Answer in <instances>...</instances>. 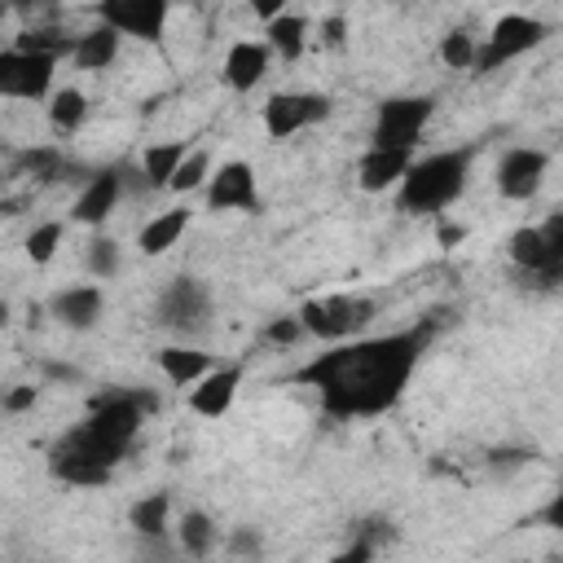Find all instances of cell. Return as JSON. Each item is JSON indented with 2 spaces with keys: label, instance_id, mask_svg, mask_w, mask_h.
Segmentation results:
<instances>
[{
  "label": "cell",
  "instance_id": "8fae6325",
  "mask_svg": "<svg viewBox=\"0 0 563 563\" xmlns=\"http://www.w3.org/2000/svg\"><path fill=\"white\" fill-rule=\"evenodd\" d=\"M330 110L334 106L321 92H273L268 106H264V132L273 141H286V136H295V132L330 119Z\"/></svg>",
  "mask_w": 563,
  "mask_h": 563
},
{
  "label": "cell",
  "instance_id": "74e56055",
  "mask_svg": "<svg viewBox=\"0 0 563 563\" xmlns=\"http://www.w3.org/2000/svg\"><path fill=\"white\" fill-rule=\"evenodd\" d=\"M229 554H233V559H242V554L255 559V554H260V532H255V528H238V532L229 537Z\"/></svg>",
  "mask_w": 563,
  "mask_h": 563
},
{
  "label": "cell",
  "instance_id": "b9f144b4",
  "mask_svg": "<svg viewBox=\"0 0 563 563\" xmlns=\"http://www.w3.org/2000/svg\"><path fill=\"white\" fill-rule=\"evenodd\" d=\"M462 233H466L462 224H440V242H444V246H453V242H462Z\"/></svg>",
  "mask_w": 563,
  "mask_h": 563
},
{
  "label": "cell",
  "instance_id": "603a6c76",
  "mask_svg": "<svg viewBox=\"0 0 563 563\" xmlns=\"http://www.w3.org/2000/svg\"><path fill=\"white\" fill-rule=\"evenodd\" d=\"M211 545H216V523H211V515H207V510H185V515L176 519V550H180L185 559H207Z\"/></svg>",
  "mask_w": 563,
  "mask_h": 563
},
{
  "label": "cell",
  "instance_id": "5b68a950",
  "mask_svg": "<svg viewBox=\"0 0 563 563\" xmlns=\"http://www.w3.org/2000/svg\"><path fill=\"white\" fill-rule=\"evenodd\" d=\"M510 264L537 286V290H554L563 277V216H545V224H523L510 233L506 242Z\"/></svg>",
  "mask_w": 563,
  "mask_h": 563
},
{
  "label": "cell",
  "instance_id": "1f68e13d",
  "mask_svg": "<svg viewBox=\"0 0 563 563\" xmlns=\"http://www.w3.org/2000/svg\"><path fill=\"white\" fill-rule=\"evenodd\" d=\"M88 273H92L97 282H110V277L119 273V242H114V238L97 233V238L88 242Z\"/></svg>",
  "mask_w": 563,
  "mask_h": 563
},
{
  "label": "cell",
  "instance_id": "7402d4cb",
  "mask_svg": "<svg viewBox=\"0 0 563 563\" xmlns=\"http://www.w3.org/2000/svg\"><path fill=\"white\" fill-rule=\"evenodd\" d=\"M185 154H189L185 141H158V145L141 150V176H145V185H150V189H167Z\"/></svg>",
  "mask_w": 563,
  "mask_h": 563
},
{
  "label": "cell",
  "instance_id": "6da1fadb",
  "mask_svg": "<svg viewBox=\"0 0 563 563\" xmlns=\"http://www.w3.org/2000/svg\"><path fill=\"white\" fill-rule=\"evenodd\" d=\"M427 343H431V321L396 334L334 343L330 352H317L308 365H299L290 378L312 387L321 413L334 422L378 418L405 396Z\"/></svg>",
  "mask_w": 563,
  "mask_h": 563
},
{
  "label": "cell",
  "instance_id": "ba28073f",
  "mask_svg": "<svg viewBox=\"0 0 563 563\" xmlns=\"http://www.w3.org/2000/svg\"><path fill=\"white\" fill-rule=\"evenodd\" d=\"M431 114H435V97H431V92L378 101L374 132H369V150H405V154H413V145H418L422 128L431 123Z\"/></svg>",
  "mask_w": 563,
  "mask_h": 563
},
{
  "label": "cell",
  "instance_id": "ffe728a7",
  "mask_svg": "<svg viewBox=\"0 0 563 563\" xmlns=\"http://www.w3.org/2000/svg\"><path fill=\"white\" fill-rule=\"evenodd\" d=\"M119 35L110 31V26H92V31H84V35H75V44H70V62L79 66V70H106L114 57H119Z\"/></svg>",
  "mask_w": 563,
  "mask_h": 563
},
{
  "label": "cell",
  "instance_id": "ee69618b",
  "mask_svg": "<svg viewBox=\"0 0 563 563\" xmlns=\"http://www.w3.org/2000/svg\"><path fill=\"white\" fill-rule=\"evenodd\" d=\"M4 321H9V303L0 299V325H4Z\"/></svg>",
  "mask_w": 563,
  "mask_h": 563
},
{
  "label": "cell",
  "instance_id": "8992f818",
  "mask_svg": "<svg viewBox=\"0 0 563 563\" xmlns=\"http://www.w3.org/2000/svg\"><path fill=\"white\" fill-rule=\"evenodd\" d=\"M295 317L303 334L325 339V343H347L378 317V303L369 295H321V299H308Z\"/></svg>",
  "mask_w": 563,
  "mask_h": 563
},
{
  "label": "cell",
  "instance_id": "cb8c5ba5",
  "mask_svg": "<svg viewBox=\"0 0 563 563\" xmlns=\"http://www.w3.org/2000/svg\"><path fill=\"white\" fill-rule=\"evenodd\" d=\"M158 369H163L176 387H185V383H198L202 374H211V369H216V361H211V352H194V347H163V352H158Z\"/></svg>",
  "mask_w": 563,
  "mask_h": 563
},
{
  "label": "cell",
  "instance_id": "ac0fdd59",
  "mask_svg": "<svg viewBox=\"0 0 563 563\" xmlns=\"http://www.w3.org/2000/svg\"><path fill=\"white\" fill-rule=\"evenodd\" d=\"M101 308H106L101 286H66V290H57V295L48 299V312H53L62 325H70V330H92L97 317H101Z\"/></svg>",
  "mask_w": 563,
  "mask_h": 563
},
{
  "label": "cell",
  "instance_id": "f35d334b",
  "mask_svg": "<svg viewBox=\"0 0 563 563\" xmlns=\"http://www.w3.org/2000/svg\"><path fill=\"white\" fill-rule=\"evenodd\" d=\"M330 563H374V545L352 537V545H343V550H339Z\"/></svg>",
  "mask_w": 563,
  "mask_h": 563
},
{
  "label": "cell",
  "instance_id": "9a60e30c",
  "mask_svg": "<svg viewBox=\"0 0 563 563\" xmlns=\"http://www.w3.org/2000/svg\"><path fill=\"white\" fill-rule=\"evenodd\" d=\"M119 194H123V167H101V172H92V176H88V185L79 189L75 207H70V220L92 224V229H97V224H106V216L114 211Z\"/></svg>",
  "mask_w": 563,
  "mask_h": 563
},
{
  "label": "cell",
  "instance_id": "7c38bea8",
  "mask_svg": "<svg viewBox=\"0 0 563 563\" xmlns=\"http://www.w3.org/2000/svg\"><path fill=\"white\" fill-rule=\"evenodd\" d=\"M167 13L172 9L163 0H101L97 4V22L101 26H110L119 40L123 35H136V40H150V44L163 40Z\"/></svg>",
  "mask_w": 563,
  "mask_h": 563
},
{
  "label": "cell",
  "instance_id": "4dcf8cb0",
  "mask_svg": "<svg viewBox=\"0 0 563 563\" xmlns=\"http://www.w3.org/2000/svg\"><path fill=\"white\" fill-rule=\"evenodd\" d=\"M18 163H22L35 180H57V176H66V158H62V150H53V145H35V150H26Z\"/></svg>",
  "mask_w": 563,
  "mask_h": 563
},
{
  "label": "cell",
  "instance_id": "44dd1931",
  "mask_svg": "<svg viewBox=\"0 0 563 563\" xmlns=\"http://www.w3.org/2000/svg\"><path fill=\"white\" fill-rule=\"evenodd\" d=\"M185 229H189V211H185V207L154 216V220H150V224H141V233H136V242H141V255H150V260L167 255V251L180 242V233H185Z\"/></svg>",
  "mask_w": 563,
  "mask_h": 563
},
{
  "label": "cell",
  "instance_id": "e0dca14e",
  "mask_svg": "<svg viewBox=\"0 0 563 563\" xmlns=\"http://www.w3.org/2000/svg\"><path fill=\"white\" fill-rule=\"evenodd\" d=\"M268 44L264 40H238L229 53H224V84L233 92H251L264 75H268Z\"/></svg>",
  "mask_w": 563,
  "mask_h": 563
},
{
  "label": "cell",
  "instance_id": "3957f363",
  "mask_svg": "<svg viewBox=\"0 0 563 563\" xmlns=\"http://www.w3.org/2000/svg\"><path fill=\"white\" fill-rule=\"evenodd\" d=\"M123 462L119 449H110L106 440H97L84 422L62 431L48 449V471L53 479L70 484V488H106L114 479V466Z\"/></svg>",
  "mask_w": 563,
  "mask_h": 563
},
{
  "label": "cell",
  "instance_id": "f546056e",
  "mask_svg": "<svg viewBox=\"0 0 563 563\" xmlns=\"http://www.w3.org/2000/svg\"><path fill=\"white\" fill-rule=\"evenodd\" d=\"M532 457H537V453H532V449H523V444H497V449H488V453H484V466H488V475L506 479V475L523 471Z\"/></svg>",
  "mask_w": 563,
  "mask_h": 563
},
{
  "label": "cell",
  "instance_id": "2e32d148",
  "mask_svg": "<svg viewBox=\"0 0 563 563\" xmlns=\"http://www.w3.org/2000/svg\"><path fill=\"white\" fill-rule=\"evenodd\" d=\"M238 383H242V365H216L211 374H202L189 391V409L202 413V418H220L229 413L233 396H238Z\"/></svg>",
  "mask_w": 563,
  "mask_h": 563
},
{
  "label": "cell",
  "instance_id": "83f0119b",
  "mask_svg": "<svg viewBox=\"0 0 563 563\" xmlns=\"http://www.w3.org/2000/svg\"><path fill=\"white\" fill-rule=\"evenodd\" d=\"M207 176H211V154H207V150H189V154L180 158V167H176V176H172V185H167V189L189 194V189H198Z\"/></svg>",
  "mask_w": 563,
  "mask_h": 563
},
{
  "label": "cell",
  "instance_id": "4316f807",
  "mask_svg": "<svg viewBox=\"0 0 563 563\" xmlns=\"http://www.w3.org/2000/svg\"><path fill=\"white\" fill-rule=\"evenodd\" d=\"M88 119V97L79 88H57L53 101H48V123L57 132H79Z\"/></svg>",
  "mask_w": 563,
  "mask_h": 563
},
{
  "label": "cell",
  "instance_id": "ab89813d",
  "mask_svg": "<svg viewBox=\"0 0 563 563\" xmlns=\"http://www.w3.org/2000/svg\"><path fill=\"white\" fill-rule=\"evenodd\" d=\"M343 31H347V22H343V18H339V13H334V18H325V22H321V40H325V44H330V48H339V44H343Z\"/></svg>",
  "mask_w": 563,
  "mask_h": 563
},
{
  "label": "cell",
  "instance_id": "7bdbcfd3",
  "mask_svg": "<svg viewBox=\"0 0 563 563\" xmlns=\"http://www.w3.org/2000/svg\"><path fill=\"white\" fill-rule=\"evenodd\" d=\"M44 374H48V378H79L75 365H44Z\"/></svg>",
  "mask_w": 563,
  "mask_h": 563
},
{
  "label": "cell",
  "instance_id": "f1b7e54d",
  "mask_svg": "<svg viewBox=\"0 0 563 563\" xmlns=\"http://www.w3.org/2000/svg\"><path fill=\"white\" fill-rule=\"evenodd\" d=\"M62 233H66L62 220H44V224H35V229L26 233V255H31L35 264H48V260L57 255V246H62Z\"/></svg>",
  "mask_w": 563,
  "mask_h": 563
},
{
  "label": "cell",
  "instance_id": "e575fe53",
  "mask_svg": "<svg viewBox=\"0 0 563 563\" xmlns=\"http://www.w3.org/2000/svg\"><path fill=\"white\" fill-rule=\"evenodd\" d=\"M352 537H356V541H369V545H374V550H378V545H387V541H391V537H396V528H391V523H387V519H361V523H356V532H352Z\"/></svg>",
  "mask_w": 563,
  "mask_h": 563
},
{
  "label": "cell",
  "instance_id": "d590c367",
  "mask_svg": "<svg viewBox=\"0 0 563 563\" xmlns=\"http://www.w3.org/2000/svg\"><path fill=\"white\" fill-rule=\"evenodd\" d=\"M299 334H303L299 317H273V321L264 325V339H268V343H295Z\"/></svg>",
  "mask_w": 563,
  "mask_h": 563
},
{
  "label": "cell",
  "instance_id": "d6a6232c",
  "mask_svg": "<svg viewBox=\"0 0 563 563\" xmlns=\"http://www.w3.org/2000/svg\"><path fill=\"white\" fill-rule=\"evenodd\" d=\"M440 62H444L449 70H471V62H475V35L449 31V35L440 40Z\"/></svg>",
  "mask_w": 563,
  "mask_h": 563
},
{
  "label": "cell",
  "instance_id": "9c48e42d",
  "mask_svg": "<svg viewBox=\"0 0 563 563\" xmlns=\"http://www.w3.org/2000/svg\"><path fill=\"white\" fill-rule=\"evenodd\" d=\"M550 35V26L541 22V18H528V13H506V18H497L493 22V35L475 48V62H471V70H497L501 62H510V57H519V53H528V48H537L541 40Z\"/></svg>",
  "mask_w": 563,
  "mask_h": 563
},
{
  "label": "cell",
  "instance_id": "f6af8a7d",
  "mask_svg": "<svg viewBox=\"0 0 563 563\" xmlns=\"http://www.w3.org/2000/svg\"><path fill=\"white\" fill-rule=\"evenodd\" d=\"M4 13H9V4H4V0H0V22H4Z\"/></svg>",
  "mask_w": 563,
  "mask_h": 563
},
{
  "label": "cell",
  "instance_id": "7a4b0ae2",
  "mask_svg": "<svg viewBox=\"0 0 563 563\" xmlns=\"http://www.w3.org/2000/svg\"><path fill=\"white\" fill-rule=\"evenodd\" d=\"M479 145H462V150H435L427 158H413L409 172L396 185V207L405 216H440L449 202H457V194L466 189L471 163H475Z\"/></svg>",
  "mask_w": 563,
  "mask_h": 563
},
{
  "label": "cell",
  "instance_id": "60d3db41",
  "mask_svg": "<svg viewBox=\"0 0 563 563\" xmlns=\"http://www.w3.org/2000/svg\"><path fill=\"white\" fill-rule=\"evenodd\" d=\"M251 13H255L264 26H268V22H277V18L286 13V4H282V0H260V4H251Z\"/></svg>",
  "mask_w": 563,
  "mask_h": 563
},
{
  "label": "cell",
  "instance_id": "d4e9b609",
  "mask_svg": "<svg viewBox=\"0 0 563 563\" xmlns=\"http://www.w3.org/2000/svg\"><path fill=\"white\" fill-rule=\"evenodd\" d=\"M172 497L167 493H150L141 501H132L128 510V523H132V537H172Z\"/></svg>",
  "mask_w": 563,
  "mask_h": 563
},
{
  "label": "cell",
  "instance_id": "484cf974",
  "mask_svg": "<svg viewBox=\"0 0 563 563\" xmlns=\"http://www.w3.org/2000/svg\"><path fill=\"white\" fill-rule=\"evenodd\" d=\"M264 31H268V40H264V44H268V53H277V57H286V62H295V57L303 53V40H308V18L286 9V13H282L277 22H268Z\"/></svg>",
  "mask_w": 563,
  "mask_h": 563
},
{
  "label": "cell",
  "instance_id": "277c9868",
  "mask_svg": "<svg viewBox=\"0 0 563 563\" xmlns=\"http://www.w3.org/2000/svg\"><path fill=\"white\" fill-rule=\"evenodd\" d=\"M150 409H158V400H154L150 391H136V387H110V391H97V396H92L84 427H88L97 440H106L110 449H119V453L128 457V449L136 444L141 422H145Z\"/></svg>",
  "mask_w": 563,
  "mask_h": 563
},
{
  "label": "cell",
  "instance_id": "4fadbf2b",
  "mask_svg": "<svg viewBox=\"0 0 563 563\" xmlns=\"http://www.w3.org/2000/svg\"><path fill=\"white\" fill-rule=\"evenodd\" d=\"M545 167H550V154L537 150V145H515L497 158V194L510 198V202H528L541 180H545Z\"/></svg>",
  "mask_w": 563,
  "mask_h": 563
},
{
  "label": "cell",
  "instance_id": "8d00e7d4",
  "mask_svg": "<svg viewBox=\"0 0 563 563\" xmlns=\"http://www.w3.org/2000/svg\"><path fill=\"white\" fill-rule=\"evenodd\" d=\"M35 400H40V387H26V383H22V387H9V391L0 396V409H4V413H22V409H31Z\"/></svg>",
  "mask_w": 563,
  "mask_h": 563
},
{
  "label": "cell",
  "instance_id": "d6986e66",
  "mask_svg": "<svg viewBox=\"0 0 563 563\" xmlns=\"http://www.w3.org/2000/svg\"><path fill=\"white\" fill-rule=\"evenodd\" d=\"M409 163H413V154H405V150H365L356 163V185L365 194H383V189L400 185Z\"/></svg>",
  "mask_w": 563,
  "mask_h": 563
},
{
  "label": "cell",
  "instance_id": "52a82bcc",
  "mask_svg": "<svg viewBox=\"0 0 563 563\" xmlns=\"http://www.w3.org/2000/svg\"><path fill=\"white\" fill-rule=\"evenodd\" d=\"M211 312H216L211 290H207V282H198L194 273L172 277V282L158 290V299H154V325H163V330H172V334H202V330L211 325Z\"/></svg>",
  "mask_w": 563,
  "mask_h": 563
},
{
  "label": "cell",
  "instance_id": "5bb4252c",
  "mask_svg": "<svg viewBox=\"0 0 563 563\" xmlns=\"http://www.w3.org/2000/svg\"><path fill=\"white\" fill-rule=\"evenodd\" d=\"M207 207L211 211H260V185H255V167L233 158L220 163L207 180Z\"/></svg>",
  "mask_w": 563,
  "mask_h": 563
},
{
  "label": "cell",
  "instance_id": "836d02e7",
  "mask_svg": "<svg viewBox=\"0 0 563 563\" xmlns=\"http://www.w3.org/2000/svg\"><path fill=\"white\" fill-rule=\"evenodd\" d=\"M136 563H176V537H136Z\"/></svg>",
  "mask_w": 563,
  "mask_h": 563
},
{
  "label": "cell",
  "instance_id": "30bf717a",
  "mask_svg": "<svg viewBox=\"0 0 563 563\" xmlns=\"http://www.w3.org/2000/svg\"><path fill=\"white\" fill-rule=\"evenodd\" d=\"M53 70H57V57L4 48V53H0V97L40 101V97H48V88H53Z\"/></svg>",
  "mask_w": 563,
  "mask_h": 563
}]
</instances>
